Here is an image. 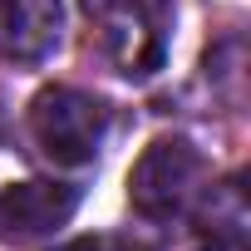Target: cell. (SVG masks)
<instances>
[{"label":"cell","mask_w":251,"mask_h":251,"mask_svg":"<svg viewBox=\"0 0 251 251\" xmlns=\"http://www.w3.org/2000/svg\"><path fill=\"white\" fill-rule=\"evenodd\" d=\"M103 59L123 79H153L173 45V0H84Z\"/></svg>","instance_id":"1"},{"label":"cell","mask_w":251,"mask_h":251,"mask_svg":"<svg viewBox=\"0 0 251 251\" xmlns=\"http://www.w3.org/2000/svg\"><path fill=\"white\" fill-rule=\"evenodd\" d=\"M79 212V187L74 182H5L0 187V241L25 246L50 231H59Z\"/></svg>","instance_id":"4"},{"label":"cell","mask_w":251,"mask_h":251,"mask_svg":"<svg viewBox=\"0 0 251 251\" xmlns=\"http://www.w3.org/2000/svg\"><path fill=\"white\" fill-rule=\"evenodd\" d=\"M64 5L59 0H0V59L40 64L59 50Z\"/></svg>","instance_id":"5"},{"label":"cell","mask_w":251,"mask_h":251,"mask_svg":"<svg viewBox=\"0 0 251 251\" xmlns=\"http://www.w3.org/2000/svg\"><path fill=\"white\" fill-rule=\"evenodd\" d=\"M212 187V163L192 138H153L143 158L128 173V202L148 222H177L197 212V202Z\"/></svg>","instance_id":"2"},{"label":"cell","mask_w":251,"mask_h":251,"mask_svg":"<svg viewBox=\"0 0 251 251\" xmlns=\"http://www.w3.org/2000/svg\"><path fill=\"white\" fill-rule=\"evenodd\" d=\"M108 123H113L108 103L84 94V89H69V84L40 89L30 99V138L54 168L94 163L103 138H108Z\"/></svg>","instance_id":"3"},{"label":"cell","mask_w":251,"mask_h":251,"mask_svg":"<svg viewBox=\"0 0 251 251\" xmlns=\"http://www.w3.org/2000/svg\"><path fill=\"white\" fill-rule=\"evenodd\" d=\"M59 251H138V246L123 241V236H79V241H69Z\"/></svg>","instance_id":"6"},{"label":"cell","mask_w":251,"mask_h":251,"mask_svg":"<svg viewBox=\"0 0 251 251\" xmlns=\"http://www.w3.org/2000/svg\"><path fill=\"white\" fill-rule=\"evenodd\" d=\"M202 251H246V236H207Z\"/></svg>","instance_id":"7"}]
</instances>
